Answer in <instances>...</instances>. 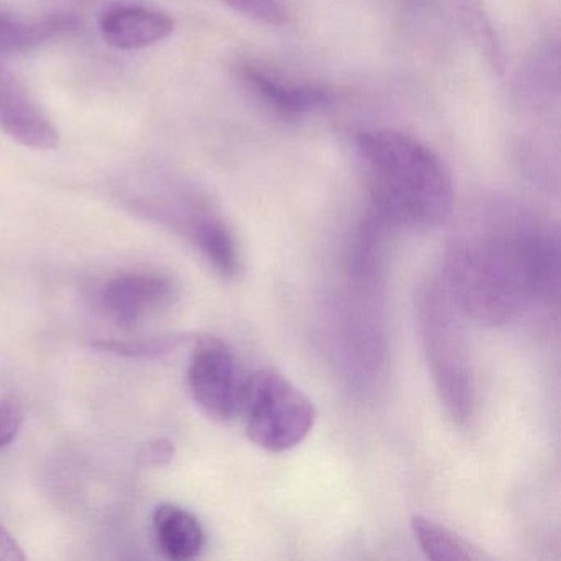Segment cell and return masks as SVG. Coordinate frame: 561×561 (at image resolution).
Here are the masks:
<instances>
[{
    "mask_svg": "<svg viewBox=\"0 0 561 561\" xmlns=\"http://www.w3.org/2000/svg\"><path fill=\"white\" fill-rule=\"evenodd\" d=\"M443 287L465 320L504 327L560 297V232L518 213H499L456 236Z\"/></svg>",
    "mask_w": 561,
    "mask_h": 561,
    "instance_id": "obj_1",
    "label": "cell"
},
{
    "mask_svg": "<svg viewBox=\"0 0 561 561\" xmlns=\"http://www.w3.org/2000/svg\"><path fill=\"white\" fill-rule=\"evenodd\" d=\"M373 206L392 228L433 229L453 211V183L442 160L396 130L357 137Z\"/></svg>",
    "mask_w": 561,
    "mask_h": 561,
    "instance_id": "obj_2",
    "label": "cell"
},
{
    "mask_svg": "<svg viewBox=\"0 0 561 561\" xmlns=\"http://www.w3.org/2000/svg\"><path fill=\"white\" fill-rule=\"evenodd\" d=\"M416 331L423 356L446 415L466 428L478 413V379L462 317L439 280H430L416 295Z\"/></svg>",
    "mask_w": 561,
    "mask_h": 561,
    "instance_id": "obj_3",
    "label": "cell"
},
{
    "mask_svg": "<svg viewBox=\"0 0 561 561\" xmlns=\"http://www.w3.org/2000/svg\"><path fill=\"white\" fill-rule=\"evenodd\" d=\"M239 412L244 413L249 439L271 453L304 443L317 420L313 402L272 367L255 370L244 380Z\"/></svg>",
    "mask_w": 561,
    "mask_h": 561,
    "instance_id": "obj_4",
    "label": "cell"
},
{
    "mask_svg": "<svg viewBox=\"0 0 561 561\" xmlns=\"http://www.w3.org/2000/svg\"><path fill=\"white\" fill-rule=\"evenodd\" d=\"M337 310L336 354L344 379L357 392L376 389L387 359V337L376 305L377 284L351 280Z\"/></svg>",
    "mask_w": 561,
    "mask_h": 561,
    "instance_id": "obj_5",
    "label": "cell"
},
{
    "mask_svg": "<svg viewBox=\"0 0 561 561\" xmlns=\"http://www.w3.org/2000/svg\"><path fill=\"white\" fill-rule=\"evenodd\" d=\"M186 379L193 400L208 419L229 422L241 409L245 379L239 374L234 354L219 337H196Z\"/></svg>",
    "mask_w": 561,
    "mask_h": 561,
    "instance_id": "obj_6",
    "label": "cell"
},
{
    "mask_svg": "<svg viewBox=\"0 0 561 561\" xmlns=\"http://www.w3.org/2000/svg\"><path fill=\"white\" fill-rule=\"evenodd\" d=\"M179 298L170 275L157 271H129L104 285L103 301L111 318L123 328H136L169 310Z\"/></svg>",
    "mask_w": 561,
    "mask_h": 561,
    "instance_id": "obj_7",
    "label": "cell"
},
{
    "mask_svg": "<svg viewBox=\"0 0 561 561\" xmlns=\"http://www.w3.org/2000/svg\"><path fill=\"white\" fill-rule=\"evenodd\" d=\"M173 221L219 277L234 280L241 274L244 264L241 245L215 209L199 199L186 198L173 213Z\"/></svg>",
    "mask_w": 561,
    "mask_h": 561,
    "instance_id": "obj_8",
    "label": "cell"
},
{
    "mask_svg": "<svg viewBox=\"0 0 561 561\" xmlns=\"http://www.w3.org/2000/svg\"><path fill=\"white\" fill-rule=\"evenodd\" d=\"M0 133L32 150L60 146V133L28 88L0 64Z\"/></svg>",
    "mask_w": 561,
    "mask_h": 561,
    "instance_id": "obj_9",
    "label": "cell"
},
{
    "mask_svg": "<svg viewBox=\"0 0 561 561\" xmlns=\"http://www.w3.org/2000/svg\"><path fill=\"white\" fill-rule=\"evenodd\" d=\"M100 32L116 50H146L172 37L175 21L167 12L147 5L114 4L101 15Z\"/></svg>",
    "mask_w": 561,
    "mask_h": 561,
    "instance_id": "obj_10",
    "label": "cell"
},
{
    "mask_svg": "<svg viewBox=\"0 0 561 561\" xmlns=\"http://www.w3.org/2000/svg\"><path fill=\"white\" fill-rule=\"evenodd\" d=\"M241 77L265 106L285 119H300L331 104V94L323 88L282 83L277 78L252 67L242 68Z\"/></svg>",
    "mask_w": 561,
    "mask_h": 561,
    "instance_id": "obj_11",
    "label": "cell"
},
{
    "mask_svg": "<svg viewBox=\"0 0 561 561\" xmlns=\"http://www.w3.org/2000/svg\"><path fill=\"white\" fill-rule=\"evenodd\" d=\"M77 28L65 15H24L0 5V57L31 54Z\"/></svg>",
    "mask_w": 561,
    "mask_h": 561,
    "instance_id": "obj_12",
    "label": "cell"
},
{
    "mask_svg": "<svg viewBox=\"0 0 561 561\" xmlns=\"http://www.w3.org/2000/svg\"><path fill=\"white\" fill-rule=\"evenodd\" d=\"M152 522L157 543L170 560H193L205 548V528L198 517L186 508L173 504L159 505Z\"/></svg>",
    "mask_w": 561,
    "mask_h": 561,
    "instance_id": "obj_13",
    "label": "cell"
},
{
    "mask_svg": "<svg viewBox=\"0 0 561 561\" xmlns=\"http://www.w3.org/2000/svg\"><path fill=\"white\" fill-rule=\"evenodd\" d=\"M412 531L416 543L430 560L436 561H481L489 558L471 541L449 530L445 525L432 518L415 515L412 518Z\"/></svg>",
    "mask_w": 561,
    "mask_h": 561,
    "instance_id": "obj_14",
    "label": "cell"
},
{
    "mask_svg": "<svg viewBox=\"0 0 561 561\" xmlns=\"http://www.w3.org/2000/svg\"><path fill=\"white\" fill-rule=\"evenodd\" d=\"M185 337L180 334L169 336L144 337L136 341L100 340L93 341V347L103 353L116 354V356L129 357V359H157L172 353L182 346Z\"/></svg>",
    "mask_w": 561,
    "mask_h": 561,
    "instance_id": "obj_15",
    "label": "cell"
},
{
    "mask_svg": "<svg viewBox=\"0 0 561 561\" xmlns=\"http://www.w3.org/2000/svg\"><path fill=\"white\" fill-rule=\"evenodd\" d=\"M221 2L261 24L275 25V27L287 24V9L280 4V0H221Z\"/></svg>",
    "mask_w": 561,
    "mask_h": 561,
    "instance_id": "obj_16",
    "label": "cell"
},
{
    "mask_svg": "<svg viewBox=\"0 0 561 561\" xmlns=\"http://www.w3.org/2000/svg\"><path fill=\"white\" fill-rule=\"evenodd\" d=\"M25 412L19 397L5 396L0 399V449L18 438L24 425Z\"/></svg>",
    "mask_w": 561,
    "mask_h": 561,
    "instance_id": "obj_17",
    "label": "cell"
},
{
    "mask_svg": "<svg viewBox=\"0 0 561 561\" xmlns=\"http://www.w3.org/2000/svg\"><path fill=\"white\" fill-rule=\"evenodd\" d=\"M175 458V445L169 438L149 439L137 451V465L142 468H162Z\"/></svg>",
    "mask_w": 561,
    "mask_h": 561,
    "instance_id": "obj_18",
    "label": "cell"
},
{
    "mask_svg": "<svg viewBox=\"0 0 561 561\" xmlns=\"http://www.w3.org/2000/svg\"><path fill=\"white\" fill-rule=\"evenodd\" d=\"M25 558L27 557L19 541L0 524V561H24Z\"/></svg>",
    "mask_w": 561,
    "mask_h": 561,
    "instance_id": "obj_19",
    "label": "cell"
}]
</instances>
